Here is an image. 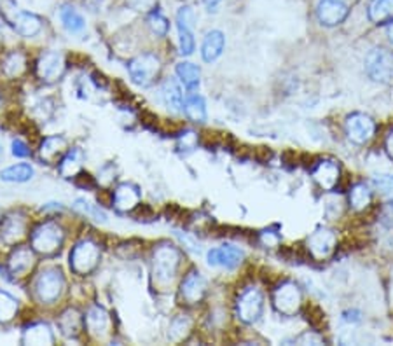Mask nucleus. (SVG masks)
Returning a JSON list of instances; mask_svg holds the SVG:
<instances>
[{"mask_svg":"<svg viewBox=\"0 0 393 346\" xmlns=\"http://www.w3.org/2000/svg\"><path fill=\"white\" fill-rule=\"evenodd\" d=\"M84 163V153L81 149H72L67 153V156L63 158L60 163V173L63 177H76L77 173L83 170Z\"/></svg>","mask_w":393,"mask_h":346,"instance_id":"nucleus-28","label":"nucleus"},{"mask_svg":"<svg viewBox=\"0 0 393 346\" xmlns=\"http://www.w3.org/2000/svg\"><path fill=\"white\" fill-rule=\"evenodd\" d=\"M273 305L278 310L282 315L292 317L299 312L301 305H303V294L301 289L292 282H285L276 291L273 292Z\"/></svg>","mask_w":393,"mask_h":346,"instance_id":"nucleus-8","label":"nucleus"},{"mask_svg":"<svg viewBox=\"0 0 393 346\" xmlns=\"http://www.w3.org/2000/svg\"><path fill=\"white\" fill-rule=\"evenodd\" d=\"M74 207L77 208V210H81L83 214H86V215H90V217H93L95 221H102V222H105L107 221V215L104 214V212L100 210V207H97V205H91L90 201H86V200H76L74 201Z\"/></svg>","mask_w":393,"mask_h":346,"instance_id":"nucleus-36","label":"nucleus"},{"mask_svg":"<svg viewBox=\"0 0 393 346\" xmlns=\"http://www.w3.org/2000/svg\"><path fill=\"white\" fill-rule=\"evenodd\" d=\"M60 18H62L63 27H65L70 34H81V32L86 28V21H84V18L81 16L74 7H69V6L62 7V11H60Z\"/></svg>","mask_w":393,"mask_h":346,"instance_id":"nucleus-31","label":"nucleus"},{"mask_svg":"<svg viewBox=\"0 0 393 346\" xmlns=\"http://www.w3.org/2000/svg\"><path fill=\"white\" fill-rule=\"evenodd\" d=\"M11 27L18 32L23 37H35L39 32L42 30V20L34 13H28V11H20L14 14L13 20L9 21Z\"/></svg>","mask_w":393,"mask_h":346,"instance_id":"nucleus-17","label":"nucleus"},{"mask_svg":"<svg viewBox=\"0 0 393 346\" xmlns=\"http://www.w3.org/2000/svg\"><path fill=\"white\" fill-rule=\"evenodd\" d=\"M339 175H341V168L336 161L324 160L320 163L315 165L313 168V179L318 186L324 191H332L339 182Z\"/></svg>","mask_w":393,"mask_h":346,"instance_id":"nucleus-16","label":"nucleus"},{"mask_svg":"<svg viewBox=\"0 0 393 346\" xmlns=\"http://www.w3.org/2000/svg\"><path fill=\"white\" fill-rule=\"evenodd\" d=\"M65 149H67V140L63 139V137H58V135L48 137L41 146V158L44 161L53 163V161H55Z\"/></svg>","mask_w":393,"mask_h":346,"instance_id":"nucleus-30","label":"nucleus"},{"mask_svg":"<svg viewBox=\"0 0 393 346\" xmlns=\"http://www.w3.org/2000/svg\"><path fill=\"white\" fill-rule=\"evenodd\" d=\"M180 264V252L173 245H159L154 250L152 259V271L159 285H168L175 278Z\"/></svg>","mask_w":393,"mask_h":346,"instance_id":"nucleus-1","label":"nucleus"},{"mask_svg":"<svg viewBox=\"0 0 393 346\" xmlns=\"http://www.w3.org/2000/svg\"><path fill=\"white\" fill-rule=\"evenodd\" d=\"M350 9L345 0H318L317 18L325 27H336L348 16Z\"/></svg>","mask_w":393,"mask_h":346,"instance_id":"nucleus-11","label":"nucleus"},{"mask_svg":"<svg viewBox=\"0 0 393 346\" xmlns=\"http://www.w3.org/2000/svg\"><path fill=\"white\" fill-rule=\"evenodd\" d=\"M161 97L166 107L172 112H180L184 109V95L175 79H166L161 86Z\"/></svg>","mask_w":393,"mask_h":346,"instance_id":"nucleus-22","label":"nucleus"},{"mask_svg":"<svg viewBox=\"0 0 393 346\" xmlns=\"http://www.w3.org/2000/svg\"><path fill=\"white\" fill-rule=\"evenodd\" d=\"M366 72L374 83L387 84L393 81V51L387 48H374L366 56Z\"/></svg>","mask_w":393,"mask_h":346,"instance_id":"nucleus-3","label":"nucleus"},{"mask_svg":"<svg viewBox=\"0 0 393 346\" xmlns=\"http://www.w3.org/2000/svg\"><path fill=\"white\" fill-rule=\"evenodd\" d=\"M25 228H27V221L21 214H11L0 224V240L7 245H13L14 242L25 235Z\"/></svg>","mask_w":393,"mask_h":346,"instance_id":"nucleus-18","label":"nucleus"},{"mask_svg":"<svg viewBox=\"0 0 393 346\" xmlns=\"http://www.w3.org/2000/svg\"><path fill=\"white\" fill-rule=\"evenodd\" d=\"M336 242H338V238H336V233L332 229L320 228L311 233L310 238H308V250L315 259L324 261L334 252Z\"/></svg>","mask_w":393,"mask_h":346,"instance_id":"nucleus-10","label":"nucleus"},{"mask_svg":"<svg viewBox=\"0 0 393 346\" xmlns=\"http://www.w3.org/2000/svg\"><path fill=\"white\" fill-rule=\"evenodd\" d=\"M207 294V280L198 271H191L180 285V296L187 305H196Z\"/></svg>","mask_w":393,"mask_h":346,"instance_id":"nucleus-14","label":"nucleus"},{"mask_svg":"<svg viewBox=\"0 0 393 346\" xmlns=\"http://www.w3.org/2000/svg\"><path fill=\"white\" fill-rule=\"evenodd\" d=\"M100 261V249L91 240H83L70 252V268L77 275H88L97 268Z\"/></svg>","mask_w":393,"mask_h":346,"instance_id":"nucleus-6","label":"nucleus"},{"mask_svg":"<svg viewBox=\"0 0 393 346\" xmlns=\"http://www.w3.org/2000/svg\"><path fill=\"white\" fill-rule=\"evenodd\" d=\"M177 76L179 79L182 81L184 86L187 90H196L200 86V79H201V72L194 63L191 62H182L177 65Z\"/></svg>","mask_w":393,"mask_h":346,"instance_id":"nucleus-29","label":"nucleus"},{"mask_svg":"<svg viewBox=\"0 0 393 346\" xmlns=\"http://www.w3.org/2000/svg\"><path fill=\"white\" fill-rule=\"evenodd\" d=\"M18 313V301L7 292L0 291V324L11 322Z\"/></svg>","mask_w":393,"mask_h":346,"instance_id":"nucleus-34","label":"nucleus"},{"mask_svg":"<svg viewBox=\"0 0 393 346\" xmlns=\"http://www.w3.org/2000/svg\"><path fill=\"white\" fill-rule=\"evenodd\" d=\"M191 329V320L187 317H177L175 320L170 326V340L172 341H180L182 338H186V334L189 333Z\"/></svg>","mask_w":393,"mask_h":346,"instance_id":"nucleus-35","label":"nucleus"},{"mask_svg":"<svg viewBox=\"0 0 393 346\" xmlns=\"http://www.w3.org/2000/svg\"><path fill=\"white\" fill-rule=\"evenodd\" d=\"M149 27H151L152 32H154L156 35H159V37H165L170 30L168 20H166L159 11L151 13V16H149Z\"/></svg>","mask_w":393,"mask_h":346,"instance_id":"nucleus-37","label":"nucleus"},{"mask_svg":"<svg viewBox=\"0 0 393 346\" xmlns=\"http://www.w3.org/2000/svg\"><path fill=\"white\" fill-rule=\"evenodd\" d=\"M243 250H240L235 245H221L212 249L207 254V259L210 266L215 268H226V270H235L243 263Z\"/></svg>","mask_w":393,"mask_h":346,"instance_id":"nucleus-12","label":"nucleus"},{"mask_svg":"<svg viewBox=\"0 0 393 346\" xmlns=\"http://www.w3.org/2000/svg\"><path fill=\"white\" fill-rule=\"evenodd\" d=\"M383 222L388 228H393V200L385 207L383 210Z\"/></svg>","mask_w":393,"mask_h":346,"instance_id":"nucleus-42","label":"nucleus"},{"mask_svg":"<svg viewBox=\"0 0 393 346\" xmlns=\"http://www.w3.org/2000/svg\"><path fill=\"white\" fill-rule=\"evenodd\" d=\"M159 70H161V62H159L158 56L151 55V53H144V55L137 56L128 63L131 79L140 86H151L158 77Z\"/></svg>","mask_w":393,"mask_h":346,"instance_id":"nucleus-7","label":"nucleus"},{"mask_svg":"<svg viewBox=\"0 0 393 346\" xmlns=\"http://www.w3.org/2000/svg\"><path fill=\"white\" fill-rule=\"evenodd\" d=\"M32 177H34V168L27 163L13 165V167H9V168H6V170L0 172V180H2V182H11V184L28 182Z\"/></svg>","mask_w":393,"mask_h":346,"instance_id":"nucleus-26","label":"nucleus"},{"mask_svg":"<svg viewBox=\"0 0 393 346\" xmlns=\"http://www.w3.org/2000/svg\"><path fill=\"white\" fill-rule=\"evenodd\" d=\"M13 154L16 158H28L32 154L30 147L23 142V140H14L13 142Z\"/></svg>","mask_w":393,"mask_h":346,"instance_id":"nucleus-41","label":"nucleus"},{"mask_svg":"<svg viewBox=\"0 0 393 346\" xmlns=\"http://www.w3.org/2000/svg\"><path fill=\"white\" fill-rule=\"evenodd\" d=\"M27 69V58H25L23 53L13 51L4 58L2 62V70L7 77H18L25 72Z\"/></svg>","mask_w":393,"mask_h":346,"instance_id":"nucleus-32","label":"nucleus"},{"mask_svg":"<svg viewBox=\"0 0 393 346\" xmlns=\"http://www.w3.org/2000/svg\"><path fill=\"white\" fill-rule=\"evenodd\" d=\"M385 149H387V154L390 156V160H393V130L388 133L387 142H385Z\"/></svg>","mask_w":393,"mask_h":346,"instance_id":"nucleus-43","label":"nucleus"},{"mask_svg":"<svg viewBox=\"0 0 393 346\" xmlns=\"http://www.w3.org/2000/svg\"><path fill=\"white\" fill-rule=\"evenodd\" d=\"M203 2L207 4V6H210V7H212V6H217V4L221 2V0H203Z\"/></svg>","mask_w":393,"mask_h":346,"instance_id":"nucleus-44","label":"nucleus"},{"mask_svg":"<svg viewBox=\"0 0 393 346\" xmlns=\"http://www.w3.org/2000/svg\"><path fill=\"white\" fill-rule=\"evenodd\" d=\"M86 327L93 336L104 338L111 327V317L102 306H93L86 315Z\"/></svg>","mask_w":393,"mask_h":346,"instance_id":"nucleus-21","label":"nucleus"},{"mask_svg":"<svg viewBox=\"0 0 393 346\" xmlns=\"http://www.w3.org/2000/svg\"><path fill=\"white\" fill-rule=\"evenodd\" d=\"M23 343L25 345H53L55 343V336H53V331L49 329L48 324H34V326H30L25 329Z\"/></svg>","mask_w":393,"mask_h":346,"instance_id":"nucleus-23","label":"nucleus"},{"mask_svg":"<svg viewBox=\"0 0 393 346\" xmlns=\"http://www.w3.org/2000/svg\"><path fill=\"white\" fill-rule=\"evenodd\" d=\"M65 70V60L63 55L58 51H46L42 53L37 62V76L46 83H55L62 77Z\"/></svg>","mask_w":393,"mask_h":346,"instance_id":"nucleus-13","label":"nucleus"},{"mask_svg":"<svg viewBox=\"0 0 393 346\" xmlns=\"http://www.w3.org/2000/svg\"><path fill=\"white\" fill-rule=\"evenodd\" d=\"M63 243V229L56 222H44L32 233V247L35 252L51 256Z\"/></svg>","mask_w":393,"mask_h":346,"instance_id":"nucleus-4","label":"nucleus"},{"mask_svg":"<svg viewBox=\"0 0 393 346\" xmlns=\"http://www.w3.org/2000/svg\"><path fill=\"white\" fill-rule=\"evenodd\" d=\"M371 200H373V191L367 184H357L350 191V205L355 210H364L366 207H369Z\"/></svg>","mask_w":393,"mask_h":346,"instance_id":"nucleus-33","label":"nucleus"},{"mask_svg":"<svg viewBox=\"0 0 393 346\" xmlns=\"http://www.w3.org/2000/svg\"><path fill=\"white\" fill-rule=\"evenodd\" d=\"M345 132L346 137H348L353 144L364 146V144H367L374 137L376 125H374L373 118L362 114V112H355V114H350L348 118H346Z\"/></svg>","mask_w":393,"mask_h":346,"instance_id":"nucleus-9","label":"nucleus"},{"mask_svg":"<svg viewBox=\"0 0 393 346\" xmlns=\"http://www.w3.org/2000/svg\"><path fill=\"white\" fill-rule=\"evenodd\" d=\"M184 112L194 123L207 121V105H205L203 98L198 97V95H191L184 100Z\"/></svg>","mask_w":393,"mask_h":346,"instance_id":"nucleus-27","label":"nucleus"},{"mask_svg":"<svg viewBox=\"0 0 393 346\" xmlns=\"http://www.w3.org/2000/svg\"><path fill=\"white\" fill-rule=\"evenodd\" d=\"M34 247L32 249L30 247H16L9 256V261H7L9 273L14 275V277H25L34 268Z\"/></svg>","mask_w":393,"mask_h":346,"instance_id":"nucleus-15","label":"nucleus"},{"mask_svg":"<svg viewBox=\"0 0 393 346\" xmlns=\"http://www.w3.org/2000/svg\"><path fill=\"white\" fill-rule=\"evenodd\" d=\"M179 42H180V53L186 56L193 55L194 51V37L193 30L186 27H179Z\"/></svg>","mask_w":393,"mask_h":346,"instance_id":"nucleus-38","label":"nucleus"},{"mask_svg":"<svg viewBox=\"0 0 393 346\" xmlns=\"http://www.w3.org/2000/svg\"><path fill=\"white\" fill-rule=\"evenodd\" d=\"M140 203V191L133 184H121L114 193V207L119 212L133 210Z\"/></svg>","mask_w":393,"mask_h":346,"instance_id":"nucleus-20","label":"nucleus"},{"mask_svg":"<svg viewBox=\"0 0 393 346\" xmlns=\"http://www.w3.org/2000/svg\"><path fill=\"white\" fill-rule=\"evenodd\" d=\"M388 37H390V41L393 42V21H392L390 27H388Z\"/></svg>","mask_w":393,"mask_h":346,"instance_id":"nucleus-45","label":"nucleus"},{"mask_svg":"<svg viewBox=\"0 0 393 346\" xmlns=\"http://www.w3.org/2000/svg\"><path fill=\"white\" fill-rule=\"evenodd\" d=\"M367 16L374 25L393 21V0H373L367 9Z\"/></svg>","mask_w":393,"mask_h":346,"instance_id":"nucleus-24","label":"nucleus"},{"mask_svg":"<svg viewBox=\"0 0 393 346\" xmlns=\"http://www.w3.org/2000/svg\"><path fill=\"white\" fill-rule=\"evenodd\" d=\"M224 46L226 37L221 30L208 32L203 41V46H201V58L207 63L215 62L222 55V51H224Z\"/></svg>","mask_w":393,"mask_h":346,"instance_id":"nucleus-19","label":"nucleus"},{"mask_svg":"<svg viewBox=\"0 0 393 346\" xmlns=\"http://www.w3.org/2000/svg\"><path fill=\"white\" fill-rule=\"evenodd\" d=\"M34 289L39 301L44 303V305H51V303H55L56 299L63 294L65 278H63L60 270H56V268H48V270L42 271V273L35 278Z\"/></svg>","mask_w":393,"mask_h":346,"instance_id":"nucleus-2","label":"nucleus"},{"mask_svg":"<svg viewBox=\"0 0 393 346\" xmlns=\"http://www.w3.org/2000/svg\"><path fill=\"white\" fill-rule=\"evenodd\" d=\"M264 312V296L259 289L249 287L236 301V315L243 324H256Z\"/></svg>","mask_w":393,"mask_h":346,"instance_id":"nucleus-5","label":"nucleus"},{"mask_svg":"<svg viewBox=\"0 0 393 346\" xmlns=\"http://www.w3.org/2000/svg\"><path fill=\"white\" fill-rule=\"evenodd\" d=\"M58 327L62 331L63 336L67 338H76L79 334L81 327H83V319H81L77 310H67L58 320Z\"/></svg>","mask_w":393,"mask_h":346,"instance_id":"nucleus-25","label":"nucleus"},{"mask_svg":"<svg viewBox=\"0 0 393 346\" xmlns=\"http://www.w3.org/2000/svg\"><path fill=\"white\" fill-rule=\"evenodd\" d=\"M177 23H179V27H186L193 30L194 23H196V14H194L193 7L191 6L180 7L179 13H177Z\"/></svg>","mask_w":393,"mask_h":346,"instance_id":"nucleus-39","label":"nucleus"},{"mask_svg":"<svg viewBox=\"0 0 393 346\" xmlns=\"http://www.w3.org/2000/svg\"><path fill=\"white\" fill-rule=\"evenodd\" d=\"M374 186L383 194H393V175H378L374 179Z\"/></svg>","mask_w":393,"mask_h":346,"instance_id":"nucleus-40","label":"nucleus"}]
</instances>
